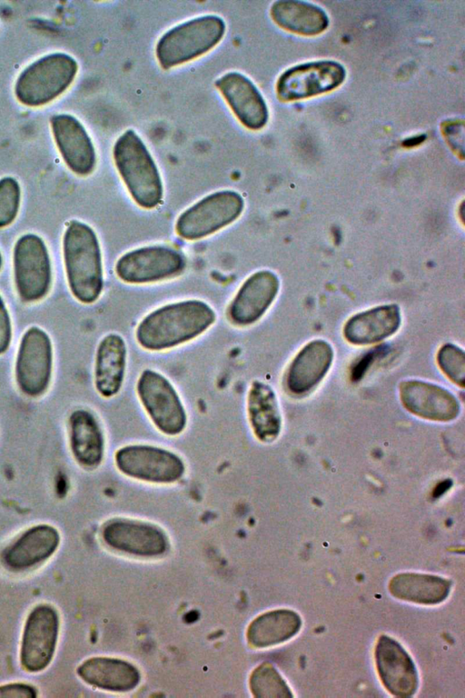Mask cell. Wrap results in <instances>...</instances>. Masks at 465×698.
I'll return each mask as SVG.
<instances>
[{
    "label": "cell",
    "instance_id": "obj_36",
    "mask_svg": "<svg viewBox=\"0 0 465 698\" xmlns=\"http://www.w3.org/2000/svg\"><path fill=\"white\" fill-rule=\"evenodd\" d=\"M463 123H459L458 120L449 121L442 125V134L448 140L450 146H455L458 153H460L459 146L461 149L463 146L459 143V139L463 142Z\"/></svg>",
    "mask_w": 465,
    "mask_h": 698
},
{
    "label": "cell",
    "instance_id": "obj_8",
    "mask_svg": "<svg viewBox=\"0 0 465 698\" xmlns=\"http://www.w3.org/2000/svg\"><path fill=\"white\" fill-rule=\"evenodd\" d=\"M116 469L142 482L168 484L179 481L186 471L183 459L175 452L147 444H130L114 454Z\"/></svg>",
    "mask_w": 465,
    "mask_h": 698
},
{
    "label": "cell",
    "instance_id": "obj_6",
    "mask_svg": "<svg viewBox=\"0 0 465 698\" xmlns=\"http://www.w3.org/2000/svg\"><path fill=\"white\" fill-rule=\"evenodd\" d=\"M243 209L244 199L240 193L220 190L183 211L175 221L174 230L184 240H201L234 223Z\"/></svg>",
    "mask_w": 465,
    "mask_h": 698
},
{
    "label": "cell",
    "instance_id": "obj_9",
    "mask_svg": "<svg viewBox=\"0 0 465 698\" xmlns=\"http://www.w3.org/2000/svg\"><path fill=\"white\" fill-rule=\"evenodd\" d=\"M186 267V258L177 249L153 244L141 246L122 254L115 263L117 277L129 284H146L180 275Z\"/></svg>",
    "mask_w": 465,
    "mask_h": 698
},
{
    "label": "cell",
    "instance_id": "obj_16",
    "mask_svg": "<svg viewBox=\"0 0 465 698\" xmlns=\"http://www.w3.org/2000/svg\"><path fill=\"white\" fill-rule=\"evenodd\" d=\"M51 127L57 148L68 168L81 176L92 174L96 165V153L81 122L70 115H55L51 118Z\"/></svg>",
    "mask_w": 465,
    "mask_h": 698
},
{
    "label": "cell",
    "instance_id": "obj_25",
    "mask_svg": "<svg viewBox=\"0 0 465 698\" xmlns=\"http://www.w3.org/2000/svg\"><path fill=\"white\" fill-rule=\"evenodd\" d=\"M400 324L398 305H381L353 315L346 323L343 333L353 344H369L391 335Z\"/></svg>",
    "mask_w": 465,
    "mask_h": 698
},
{
    "label": "cell",
    "instance_id": "obj_5",
    "mask_svg": "<svg viewBox=\"0 0 465 698\" xmlns=\"http://www.w3.org/2000/svg\"><path fill=\"white\" fill-rule=\"evenodd\" d=\"M76 60L64 53L45 55L25 67L16 79L17 100L31 107L45 105L61 95L74 82Z\"/></svg>",
    "mask_w": 465,
    "mask_h": 698
},
{
    "label": "cell",
    "instance_id": "obj_31",
    "mask_svg": "<svg viewBox=\"0 0 465 698\" xmlns=\"http://www.w3.org/2000/svg\"><path fill=\"white\" fill-rule=\"evenodd\" d=\"M21 189L18 182L10 176L0 179V228L10 225L19 211Z\"/></svg>",
    "mask_w": 465,
    "mask_h": 698
},
{
    "label": "cell",
    "instance_id": "obj_1",
    "mask_svg": "<svg viewBox=\"0 0 465 698\" xmlns=\"http://www.w3.org/2000/svg\"><path fill=\"white\" fill-rule=\"evenodd\" d=\"M216 321L213 307L199 299L162 305L137 324L135 339L144 350L160 352L186 344L205 333Z\"/></svg>",
    "mask_w": 465,
    "mask_h": 698
},
{
    "label": "cell",
    "instance_id": "obj_17",
    "mask_svg": "<svg viewBox=\"0 0 465 698\" xmlns=\"http://www.w3.org/2000/svg\"><path fill=\"white\" fill-rule=\"evenodd\" d=\"M378 674L389 693L408 697L418 688V673L412 659L394 639L381 635L375 647Z\"/></svg>",
    "mask_w": 465,
    "mask_h": 698
},
{
    "label": "cell",
    "instance_id": "obj_34",
    "mask_svg": "<svg viewBox=\"0 0 465 698\" xmlns=\"http://www.w3.org/2000/svg\"><path fill=\"white\" fill-rule=\"evenodd\" d=\"M12 340V324L8 310L0 295V354L5 353Z\"/></svg>",
    "mask_w": 465,
    "mask_h": 698
},
{
    "label": "cell",
    "instance_id": "obj_13",
    "mask_svg": "<svg viewBox=\"0 0 465 698\" xmlns=\"http://www.w3.org/2000/svg\"><path fill=\"white\" fill-rule=\"evenodd\" d=\"M344 67L334 61H317L289 68L279 77L276 93L282 101H295L331 91L342 84Z\"/></svg>",
    "mask_w": 465,
    "mask_h": 698
},
{
    "label": "cell",
    "instance_id": "obj_21",
    "mask_svg": "<svg viewBox=\"0 0 465 698\" xmlns=\"http://www.w3.org/2000/svg\"><path fill=\"white\" fill-rule=\"evenodd\" d=\"M126 366L125 340L119 334H107L99 342L94 359V387L100 395L111 398L121 391Z\"/></svg>",
    "mask_w": 465,
    "mask_h": 698
},
{
    "label": "cell",
    "instance_id": "obj_37",
    "mask_svg": "<svg viewBox=\"0 0 465 698\" xmlns=\"http://www.w3.org/2000/svg\"><path fill=\"white\" fill-rule=\"evenodd\" d=\"M450 485H451V481L449 480V479L440 483L435 487L433 495L435 497H438V496L441 495L442 494H444L450 487Z\"/></svg>",
    "mask_w": 465,
    "mask_h": 698
},
{
    "label": "cell",
    "instance_id": "obj_4",
    "mask_svg": "<svg viewBox=\"0 0 465 698\" xmlns=\"http://www.w3.org/2000/svg\"><path fill=\"white\" fill-rule=\"evenodd\" d=\"M225 31L224 20L216 15L189 19L170 28L159 38L156 58L163 69L183 65L212 50Z\"/></svg>",
    "mask_w": 465,
    "mask_h": 698
},
{
    "label": "cell",
    "instance_id": "obj_12",
    "mask_svg": "<svg viewBox=\"0 0 465 698\" xmlns=\"http://www.w3.org/2000/svg\"><path fill=\"white\" fill-rule=\"evenodd\" d=\"M59 633V616L49 604H39L28 614L21 641L20 662L29 673L45 669L51 663Z\"/></svg>",
    "mask_w": 465,
    "mask_h": 698
},
{
    "label": "cell",
    "instance_id": "obj_19",
    "mask_svg": "<svg viewBox=\"0 0 465 698\" xmlns=\"http://www.w3.org/2000/svg\"><path fill=\"white\" fill-rule=\"evenodd\" d=\"M400 397L413 414L431 421L448 422L460 414L457 398L441 386L409 380L400 384Z\"/></svg>",
    "mask_w": 465,
    "mask_h": 698
},
{
    "label": "cell",
    "instance_id": "obj_28",
    "mask_svg": "<svg viewBox=\"0 0 465 698\" xmlns=\"http://www.w3.org/2000/svg\"><path fill=\"white\" fill-rule=\"evenodd\" d=\"M451 583L445 578L416 573H402L393 576L389 591L395 598L420 604H437L444 601Z\"/></svg>",
    "mask_w": 465,
    "mask_h": 698
},
{
    "label": "cell",
    "instance_id": "obj_32",
    "mask_svg": "<svg viewBox=\"0 0 465 698\" xmlns=\"http://www.w3.org/2000/svg\"><path fill=\"white\" fill-rule=\"evenodd\" d=\"M439 366L442 372L460 387L465 383V354L464 352L450 344L443 345L437 355Z\"/></svg>",
    "mask_w": 465,
    "mask_h": 698
},
{
    "label": "cell",
    "instance_id": "obj_23",
    "mask_svg": "<svg viewBox=\"0 0 465 698\" xmlns=\"http://www.w3.org/2000/svg\"><path fill=\"white\" fill-rule=\"evenodd\" d=\"M69 441L72 454L84 469L97 468L104 457L105 442L95 415L86 409H77L69 417Z\"/></svg>",
    "mask_w": 465,
    "mask_h": 698
},
{
    "label": "cell",
    "instance_id": "obj_30",
    "mask_svg": "<svg viewBox=\"0 0 465 698\" xmlns=\"http://www.w3.org/2000/svg\"><path fill=\"white\" fill-rule=\"evenodd\" d=\"M250 689L254 697L289 698L291 689L277 670L269 663L257 666L251 673Z\"/></svg>",
    "mask_w": 465,
    "mask_h": 698
},
{
    "label": "cell",
    "instance_id": "obj_38",
    "mask_svg": "<svg viewBox=\"0 0 465 698\" xmlns=\"http://www.w3.org/2000/svg\"><path fill=\"white\" fill-rule=\"evenodd\" d=\"M1 267H2V255H1V252H0V270H1Z\"/></svg>",
    "mask_w": 465,
    "mask_h": 698
},
{
    "label": "cell",
    "instance_id": "obj_27",
    "mask_svg": "<svg viewBox=\"0 0 465 698\" xmlns=\"http://www.w3.org/2000/svg\"><path fill=\"white\" fill-rule=\"evenodd\" d=\"M270 13L279 26L302 35H319L329 25V18L322 8L303 1H276Z\"/></svg>",
    "mask_w": 465,
    "mask_h": 698
},
{
    "label": "cell",
    "instance_id": "obj_26",
    "mask_svg": "<svg viewBox=\"0 0 465 698\" xmlns=\"http://www.w3.org/2000/svg\"><path fill=\"white\" fill-rule=\"evenodd\" d=\"M77 673L90 685L114 692L132 690L140 681V673L134 665L108 657L85 660L77 668Z\"/></svg>",
    "mask_w": 465,
    "mask_h": 698
},
{
    "label": "cell",
    "instance_id": "obj_14",
    "mask_svg": "<svg viewBox=\"0 0 465 698\" xmlns=\"http://www.w3.org/2000/svg\"><path fill=\"white\" fill-rule=\"evenodd\" d=\"M277 275L261 270L248 276L238 288L226 309V318L234 326L256 323L274 301L279 290Z\"/></svg>",
    "mask_w": 465,
    "mask_h": 698
},
{
    "label": "cell",
    "instance_id": "obj_10",
    "mask_svg": "<svg viewBox=\"0 0 465 698\" xmlns=\"http://www.w3.org/2000/svg\"><path fill=\"white\" fill-rule=\"evenodd\" d=\"M14 279L22 301L37 302L48 294L52 284V266L44 240L25 234L15 242L13 254Z\"/></svg>",
    "mask_w": 465,
    "mask_h": 698
},
{
    "label": "cell",
    "instance_id": "obj_7",
    "mask_svg": "<svg viewBox=\"0 0 465 698\" xmlns=\"http://www.w3.org/2000/svg\"><path fill=\"white\" fill-rule=\"evenodd\" d=\"M137 397L149 419L167 436L181 434L187 425V412L171 381L158 371L144 369L135 385Z\"/></svg>",
    "mask_w": 465,
    "mask_h": 698
},
{
    "label": "cell",
    "instance_id": "obj_24",
    "mask_svg": "<svg viewBox=\"0 0 465 698\" xmlns=\"http://www.w3.org/2000/svg\"><path fill=\"white\" fill-rule=\"evenodd\" d=\"M247 417L254 436L262 443H272L280 434L282 417L272 388L253 381L247 392Z\"/></svg>",
    "mask_w": 465,
    "mask_h": 698
},
{
    "label": "cell",
    "instance_id": "obj_33",
    "mask_svg": "<svg viewBox=\"0 0 465 698\" xmlns=\"http://www.w3.org/2000/svg\"><path fill=\"white\" fill-rule=\"evenodd\" d=\"M387 351V346H379L373 348L371 351L362 355V357L357 362V364H354L351 370V379L353 381L360 380L369 368L370 364H371V363L374 362L377 358L385 355Z\"/></svg>",
    "mask_w": 465,
    "mask_h": 698
},
{
    "label": "cell",
    "instance_id": "obj_18",
    "mask_svg": "<svg viewBox=\"0 0 465 698\" xmlns=\"http://www.w3.org/2000/svg\"><path fill=\"white\" fill-rule=\"evenodd\" d=\"M215 85L238 120L248 129L260 130L268 121L267 105L256 85L240 72H228Z\"/></svg>",
    "mask_w": 465,
    "mask_h": 698
},
{
    "label": "cell",
    "instance_id": "obj_35",
    "mask_svg": "<svg viewBox=\"0 0 465 698\" xmlns=\"http://www.w3.org/2000/svg\"><path fill=\"white\" fill-rule=\"evenodd\" d=\"M36 696V689L30 684L15 683L0 686V697L3 698H35Z\"/></svg>",
    "mask_w": 465,
    "mask_h": 698
},
{
    "label": "cell",
    "instance_id": "obj_11",
    "mask_svg": "<svg viewBox=\"0 0 465 698\" xmlns=\"http://www.w3.org/2000/svg\"><path fill=\"white\" fill-rule=\"evenodd\" d=\"M52 368L49 335L40 327H30L21 338L15 361V381L20 391L31 397L44 394L51 382Z\"/></svg>",
    "mask_w": 465,
    "mask_h": 698
},
{
    "label": "cell",
    "instance_id": "obj_15",
    "mask_svg": "<svg viewBox=\"0 0 465 698\" xmlns=\"http://www.w3.org/2000/svg\"><path fill=\"white\" fill-rule=\"evenodd\" d=\"M104 541L111 547L140 556H155L165 552L168 542L158 526L137 520L116 518L103 527Z\"/></svg>",
    "mask_w": 465,
    "mask_h": 698
},
{
    "label": "cell",
    "instance_id": "obj_2",
    "mask_svg": "<svg viewBox=\"0 0 465 698\" xmlns=\"http://www.w3.org/2000/svg\"><path fill=\"white\" fill-rule=\"evenodd\" d=\"M63 256L69 289L82 304L97 301L104 288L102 251L94 230L72 220L63 236Z\"/></svg>",
    "mask_w": 465,
    "mask_h": 698
},
{
    "label": "cell",
    "instance_id": "obj_22",
    "mask_svg": "<svg viewBox=\"0 0 465 698\" xmlns=\"http://www.w3.org/2000/svg\"><path fill=\"white\" fill-rule=\"evenodd\" d=\"M333 359V350L324 340L307 344L292 360L286 377L288 390L303 394L314 388L327 374Z\"/></svg>",
    "mask_w": 465,
    "mask_h": 698
},
{
    "label": "cell",
    "instance_id": "obj_29",
    "mask_svg": "<svg viewBox=\"0 0 465 698\" xmlns=\"http://www.w3.org/2000/svg\"><path fill=\"white\" fill-rule=\"evenodd\" d=\"M302 621L297 613L288 609L266 612L256 617L248 626V643L255 648H265L283 643L300 630Z\"/></svg>",
    "mask_w": 465,
    "mask_h": 698
},
{
    "label": "cell",
    "instance_id": "obj_3",
    "mask_svg": "<svg viewBox=\"0 0 465 698\" xmlns=\"http://www.w3.org/2000/svg\"><path fill=\"white\" fill-rule=\"evenodd\" d=\"M114 162L134 202L144 209L158 206L163 197V180L145 144L135 131H124L115 141Z\"/></svg>",
    "mask_w": 465,
    "mask_h": 698
},
{
    "label": "cell",
    "instance_id": "obj_20",
    "mask_svg": "<svg viewBox=\"0 0 465 698\" xmlns=\"http://www.w3.org/2000/svg\"><path fill=\"white\" fill-rule=\"evenodd\" d=\"M60 542L58 531L49 524H38L25 531L6 547L2 561L15 571L26 570L48 559Z\"/></svg>",
    "mask_w": 465,
    "mask_h": 698
}]
</instances>
